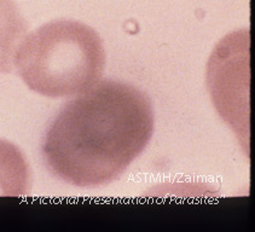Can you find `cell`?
I'll return each instance as SVG.
<instances>
[{
    "label": "cell",
    "instance_id": "obj_3",
    "mask_svg": "<svg viewBox=\"0 0 255 232\" xmlns=\"http://www.w3.org/2000/svg\"><path fill=\"white\" fill-rule=\"evenodd\" d=\"M32 188V173L23 152L0 138V196H25Z\"/></svg>",
    "mask_w": 255,
    "mask_h": 232
},
{
    "label": "cell",
    "instance_id": "obj_2",
    "mask_svg": "<svg viewBox=\"0 0 255 232\" xmlns=\"http://www.w3.org/2000/svg\"><path fill=\"white\" fill-rule=\"evenodd\" d=\"M13 67L32 91L49 98L72 97L98 83L106 67V50L92 27L56 19L22 39Z\"/></svg>",
    "mask_w": 255,
    "mask_h": 232
},
{
    "label": "cell",
    "instance_id": "obj_1",
    "mask_svg": "<svg viewBox=\"0 0 255 232\" xmlns=\"http://www.w3.org/2000/svg\"><path fill=\"white\" fill-rule=\"evenodd\" d=\"M154 122L145 93L125 81L103 80L62 107L47 127L45 165L70 185H107L145 150Z\"/></svg>",
    "mask_w": 255,
    "mask_h": 232
},
{
    "label": "cell",
    "instance_id": "obj_4",
    "mask_svg": "<svg viewBox=\"0 0 255 232\" xmlns=\"http://www.w3.org/2000/svg\"><path fill=\"white\" fill-rule=\"evenodd\" d=\"M28 23L12 0H0V73H10L19 42L27 35Z\"/></svg>",
    "mask_w": 255,
    "mask_h": 232
}]
</instances>
